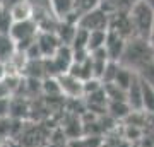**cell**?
Instances as JSON below:
<instances>
[{
  "label": "cell",
  "mask_w": 154,
  "mask_h": 147,
  "mask_svg": "<svg viewBox=\"0 0 154 147\" xmlns=\"http://www.w3.org/2000/svg\"><path fill=\"white\" fill-rule=\"evenodd\" d=\"M58 82H60V87H62V94H65L69 98L84 96L82 81H79L77 77L70 75V74H63V75H58Z\"/></svg>",
  "instance_id": "obj_9"
},
{
  "label": "cell",
  "mask_w": 154,
  "mask_h": 147,
  "mask_svg": "<svg viewBox=\"0 0 154 147\" xmlns=\"http://www.w3.org/2000/svg\"><path fill=\"white\" fill-rule=\"evenodd\" d=\"M0 5H2V0H0Z\"/></svg>",
  "instance_id": "obj_24"
},
{
  "label": "cell",
  "mask_w": 154,
  "mask_h": 147,
  "mask_svg": "<svg viewBox=\"0 0 154 147\" xmlns=\"http://www.w3.org/2000/svg\"><path fill=\"white\" fill-rule=\"evenodd\" d=\"M151 62H154V46L147 39H140V38L127 39L125 50H123L120 60H118V63L122 67L130 69L132 72L137 74L142 67H146Z\"/></svg>",
  "instance_id": "obj_1"
},
{
  "label": "cell",
  "mask_w": 154,
  "mask_h": 147,
  "mask_svg": "<svg viewBox=\"0 0 154 147\" xmlns=\"http://www.w3.org/2000/svg\"><path fill=\"white\" fill-rule=\"evenodd\" d=\"M22 2H26V0H2V7H4L5 11H9V9H12L14 5L22 4Z\"/></svg>",
  "instance_id": "obj_19"
},
{
  "label": "cell",
  "mask_w": 154,
  "mask_h": 147,
  "mask_svg": "<svg viewBox=\"0 0 154 147\" xmlns=\"http://www.w3.org/2000/svg\"><path fill=\"white\" fill-rule=\"evenodd\" d=\"M108 31L120 34L122 38L130 39L134 38V27H132V21L128 12L123 14H111L110 16V24H108Z\"/></svg>",
  "instance_id": "obj_6"
},
{
  "label": "cell",
  "mask_w": 154,
  "mask_h": 147,
  "mask_svg": "<svg viewBox=\"0 0 154 147\" xmlns=\"http://www.w3.org/2000/svg\"><path fill=\"white\" fill-rule=\"evenodd\" d=\"M125 44H127L125 38H122L120 34L113 33V31H108L106 43H105V51L108 55V58L113 62H118L122 53H123V50H125Z\"/></svg>",
  "instance_id": "obj_8"
},
{
  "label": "cell",
  "mask_w": 154,
  "mask_h": 147,
  "mask_svg": "<svg viewBox=\"0 0 154 147\" xmlns=\"http://www.w3.org/2000/svg\"><path fill=\"white\" fill-rule=\"evenodd\" d=\"M99 2H101V0H75V12L81 16L82 12L91 11V9H94V7H98Z\"/></svg>",
  "instance_id": "obj_16"
},
{
  "label": "cell",
  "mask_w": 154,
  "mask_h": 147,
  "mask_svg": "<svg viewBox=\"0 0 154 147\" xmlns=\"http://www.w3.org/2000/svg\"><path fill=\"white\" fill-rule=\"evenodd\" d=\"M11 99H0V118L11 116Z\"/></svg>",
  "instance_id": "obj_18"
},
{
  "label": "cell",
  "mask_w": 154,
  "mask_h": 147,
  "mask_svg": "<svg viewBox=\"0 0 154 147\" xmlns=\"http://www.w3.org/2000/svg\"><path fill=\"white\" fill-rule=\"evenodd\" d=\"M149 43L154 46V22H152V26H151V33H149Z\"/></svg>",
  "instance_id": "obj_21"
},
{
  "label": "cell",
  "mask_w": 154,
  "mask_h": 147,
  "mask_svg": "<svg viewBox=\"0 0 154 147\" xmlns=\"http://www.w3.org/2000/svg\"><path fill=\"white\" fill-rule=\"evenodd\" d=\"M14 53H16V44L9 33H0V62L9 63Z\"/></svg>",
  "instance_id": "obj_13"
},
{
  "label": "cell",
  "mask_w": 154,
  "mask_h": 147,
  "mask_svg": "<svg viewBox=\"0 0 154 147\" xmlns=\"http://www.w3.org/2000/svg\"><path fill=\"white\" fill-rule=\"evenodd\" d=\"M130 21H132L134 27V38H140V39H147L149 41V33H151V26L154 22V12L147 7V4L140 0L135 2L128 12Z\"/></svg>",
  "instance_id": "obj_3"
},
{
  "label": "cell",
  "mask_w": 154,
  "mask_h": 147,
  "mask_svg": "<svg viewBox=\"0 0 154 147\" xmlns=\"http://www.w3.org/2000/svg\"><path fill=\"white\" fill-rule=\"evenodd\" d=\"M51 11L58 21L77 24L79 14L75 12V0H51Z\"/></svg>",
  "instance_id": "obj_7"
},
{
  "label": "cell",
  "mask_w": 154,
  "mask_h": 147,
  "mask_svg": "<svg viewBox=\"0 0 154 147\" xmlns=\"http://www.w3.org/2000/svg\"><path fill=\"white\" fill-rule=\"evenodd\" d=\"M140 89H142V109L154 113V86L140 79Z\"/></svg>",
  "instance_id": "obj_15"
},
{
  "label": "cell",
  "mask_w": 154,
  "mask_h": 147,
  "mask_svg": "<svg viewBox=\"0 0 154 147\" xmlns=\"http://www.w3.org/2000/svg\"><path fill=\"white\" fill-rule=\"evenodd\" d=\"M134 4H135L134 0H101V2H99V7L111 16V14L130 12Z\"/></svg>",
  "instance_id": "obj_11"
},
{
  "label": "cell",
  "mask_w": 154,
  "mask_h": 147,
  "mask_svg": "<svg viewBox=\"0 0 154 147\" xmlns=\"http://www.w3.org/2000/svg\"><path fill=\"white\" fill-rule=\"evenodd\" d=\"M7 75H9V67H7V63L0 62V81H5Z\"/></svg>",
  "instance_id": "obj_20"
},
{
  "label": "cell",
  "mask_w": 154,
  "mask_h": 147,
  "mask_svg": "<svg viewBox=\"0 0 154 147\" xmlns=\"http://www.w3.org/2000/svg\"><path fill=\"white\" fill-rule=\"evenodd\" d=\"M110 24V14L105 12L101 7H94L91 11L82 12L77 19V26L86 29V31H108Z\"/></svg>",
  "instance_id": "obj_4"
},
{
  "label": "cell",
  "mask_w": 154,
  "mask_h": 147,
  "mask_svg": "<svg viewBox=\"0 0 154 147\" xmlns=\"http://www.w3.org/2000/svg\"><path fill=\"white\" fill-rule=\"evenodd\" d=\"M106 36H108V31H91L89 33V39H88V51L89 53L105 48Z\"/></svg>",
  "instance_id": "obj_14"
},
{
  "label": "cell",
  "mask_w": 154,
  "mask_h": 147,
  "mask_svg": "<svg viewBox=\"0 0 154 147\" xmlns=\"http://www.w3.org/2000/svg\"><path fill=\"white\" fill-rule=\"evenodd\" d=\"M9 27H11V17H9V12L0 5V33H9Z\"/></svg>",
  "instance_id": "obj_17"
},
{
  "label": "cell",
  "mask_w": 154,
  "mask_h": 147,
  "mask_svg": "<svg viewBox=\"0 0 154 147\" xmlns=\"http://www.w3.org/2000/svg\"><path fill=\"white\" fill-rule=\"evenodd\" d=\"M144 2H146V4H147V7L154 12V0H144Z\"/></svg>",
  "instance_id": "obj_22"
},
{
  "label": "cell",
  "mask_w": 154,
  "mask_h": 147,
  "mask_svg": "<svg viewBox=\"0 0 154 147\" xmlns=\"http://www.w3.org/2000/svg\"><path fill=\"white\" fill-rule=\"evenodd\" d=\"M127 104L132 111H142V89H140V79L139 75L134 77L130 87L127 89Z\"/></svg>",
  "instance_id": "obj_10"
},
{
  "label": "cell",
  "mask_w": 154,
  "mask_h": 147,
  "mask_svg": "<svg viewBox=\"0 0 154 147\" xmlns=\"http://www.w3.org/2000/svg\"><path fill=\"white\" fill-rule=\"evenodd\" d=\"M134 2H140V0H134Z\"/></svg>",
  "instance_id": "obj_23"
},
{
  "label": "cell",
  "mask_w": 154,
  "mask_h": 147,
  "mask_svg": "<svg viewBox=\"0 0 154 147\" xmlns=\"http://www.w3.org/2000/svg\"><path fill=\"white\" fill-rule=\"evenodd\" d=\"M36 44H38L39 53L43 58H51L60 50V46H63L57 33H51V31H39L38 38H36Z\"/></svg>",
  "instance_id": "obj_5"
},
{
  "label": "cell",
  "mask_w": 154,
  "mask_h": 147,
  "mask_svg": "<svg viewBox=\"0 0 154 147\" xmlns=\"http://www.w3.org/2000/svg\"><path fill=\"white\" fill-rule=\"evenodd\" d=\"M38 33L39 27L33 19L22 22H12L9 27V36L16 44V51H21V53H26V50L36 41Z\"/></svg>",
  "instance_id": "obj_2"
},
{
  "label": "cell",
  "mask_w": 154,
  "mask_h": 147,
  "mask_svg": "<svg viewBox=\"0 0 154 147\" xmlns=\"http://www.w3.org/2000/svg\"><path fill=\"white\" fill-rule=\"evenodd\" d=\"M7 12H9V17H11V24L12 22H22V21L33 19V9H31V5L28 4V0L22 2V4L14 5Z\"/></svg>",
  "instance_id": "obj_12"
}]
</instances>
